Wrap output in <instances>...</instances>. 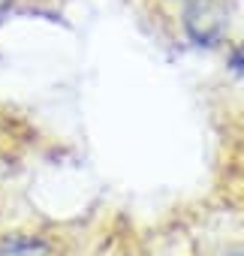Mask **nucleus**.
<instances>
[{
  "instance_id": "nucleus-1",
  "label": "nucleus",
  "mask_w": 244,
  "mask_h": 256,
  "mask_svg": "<svg viewBox=\"0 0 244 256\" xmlns=\"http://www.w3.org/2000/svg\"><path fill=\"white\" fill-rule=\"evenodd\" d=\"M0 256H48L46 244L40 241H30V238H16V241H6L0 247Z\"/></svg>"
}]
</instances>
